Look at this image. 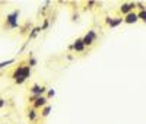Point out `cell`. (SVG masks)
<instances>
[{
	"mask_svg": "<svg viewBox=\"0 0 146 124\" xmlns=\"http://www.w3.org/2000/svg\"><path fill=\"white\" fill-rule=\"evenodd\" d=\"M72 47H73V51H75V53H83L85 48H86L85 44H83V41H82V38H76L75 41H73Z\"/></svg>",
	"mask_w": 146,
	"mask_h": 124,
	"instance_id": "cell-7",
	"label": "cell"
},
{
	"mask_svg": "<svg viewBox=\"0 0 146 124\" xmlns=\"http://www.w3.org/2000/svg\"><path fill=\"white\" fill-rule=\"evenodd\" d=\"M40 32H41V27H35V28H32L31 34L28 35V41H29V40H34L35 36H36V35L40 34Z\"/></svg>",
	"mask_w": 146,
	"mask_h": 124,
	"instance_id": "cell-11",
	"label": "cell"
},
{
	"mask_svg": "<svg viewBox=\"0 0 146 124\" xmlns=\"http://www.w3.org/2000/svg\"><path fill=\"white\" fill-rule=\"evenodd\" d=\"M123 21H124V23H127V25H131V23H136V22H139L137 12H131V13L126 15V16L123 18Z\"/></svg>",
	"mask_w": 146,
	"mask_h": 124,
	"instance_id": "cell-8",
	"label": "cell"
},
{
	"mask_svg": "<svg viewBox=\"0 0 146 124\" xmlns=\"http://www.w3.org/2000/svg\"><path fill=\"white\" fill-rule=\"evenodd\" d=\"M6 105V99L5 98H0V108H3Z\"/></svg>",
	"mask_w": 146,
	"mask_h": 124,
	"instance_id": "cell-17",
	"label": "cell"
},
{
	"mask_svg": "<svg viewBox=\"0 0 146 124\" xmlns=\"http://www.w3.org/2000/svg\"><path fill=\"white\" fill-rule=\"evenodd\" d=\"M31 76V67L25 63H21L15 70L13 73H12V79L15 80L16 85H22V83H25Z\"/></svg>",
	"mask_w": 146,
	"mask_h": 124,
	"instance_id": "cell-1",
	"label": "cell"
},
{
	"mask_svg": "<svg viewBox=\"0 0 146 124\" xmlns=\"http://www.w3.org/2000/svg\"><path fill=\"white\" fill-rule=\"evenodd\" d=\"M15 58H9V60H6V61H0V70L2 69H6V67H9L10 64H13L15 63Z\"/></svg>",
	"mask_w": 146,
	"mask_h": 124,
	"instance_id": "cell-12",
	"label": "cell"
},
{
	"mask_svg": "<svg viewBox=\"0 0 146 124\" xmlns=\"http://www.w3.org/2000/svg\"><path fill=\"white\" fill-rule=\"evenodd\" d=\"M47 28H48V21L45 19V21H44V23H42V27H41V31H45Z\"/></svg>",
	"mask_w": 146,
	"mask_h": 124,
	"instance_id": "cell-16",
	"label": "cell"
},
{
	"mask_svg": "<svg viewBox=\"0 0 146 124\" xmlns=\"http://www.w3.org/2000/svg\"><path fill=\"white\" fill-rule=\"evenodd\" d=\"M96 40H98V34L95 32V29H89L86 34L82 36V41H83L85 47H92L96 42Z\"/></svg>",
	"mask_w": 146,
	"mask_h": 124,
	"instance_id": "cell-3",
	"label": "cell"
},
{
	"mask_svg": "<svg viewBox=\"0 0 146 124\" xmlns=\"http://www.w3.org/2000/svg\"><path fill=\"white\" fill-rule=\"evenodd\" d=\"M21 15V10L19 9H15L13 12L6 16V21H5V28L7 29H15V28H19V23H18V18Z\"/></svg>",
	"mask_w": 146,
	"mask_h": 124,
	"instance_id": "cell-2",
	"label": "cell"
},
{
	"mask_svg": "<svg viewBox=\"0 0 146 124\" xmlns=\"http://www.w3.org/2000/svg\"><path fill=\"white\" fill-rule=\"evenodd\" d=\"M38 113H36V109L35 108H31V109H28V118H29V121H35L36 118H38Z\"/></svg>",
	"mask_w": 146,
	"mask_h": 124,
	"instance_id": "cell-10",
	"label": "cell"
},
{
	"mask_svg": "<svg viewBox=\"0 0 146 124\" xmlns=\"http://www.w3.org/2000/svg\"><path fill=\"white\" fill-rule=\"evenodd\" d=\"M45 105H48V99H47V96H38V98H36L35 99V101H34V104H32V108H35L36 111H38V109H42Z\"/></svg>",
	"mask_w": 146,
	"mask_h": 124,
	"instance_id": "cell-6",
	"label": "cell"
},
{
	"mask_svg": "<svg viewBox=\"0 0 146 124\" xmlns=\"http://www.w3.org/2000/svg\"><path fill=\"white\" fill-rule=\"evenodd\" d=\"M53 111V107L51 105H45L42 109H41V113H40V115L42 117V118H45V117H48L50 115V113Z\"/></svg>",
	"mask_w": 146,
	"mask_h": 124,
	"instance_id": "cell-9",
	"label": "cell"
},
{
	"mask_svg": "<svg viewBox=\"0 0 146 124\" xmlns=\"http://www.w3.org/2000/svg\"><path fill=\"white\" fill-rule=\"evenodd\" d=\"M135 9H136V3H135V2H126V3H123V5H120L118 13L123 15V18H124L126 15L131 13V12H135Z\"/></svg>",
	"mask_w": 146,
	"mask_h": 124,
	"instance_id": "cell-4",
	"label": "cell"
},
{
	"mask_svg": "<svg viewBox=\"0 0 146 124\" xmlns=\"http://www.w3.org/2000/svg\"><path fill=\"white\" fill-rule=\"evenodd\" d=\"M54 95H56V91H54V89H48V91H47V99L54 98Z\"/></svg>",
	"mask_w": 146,
	"mask_h": 124,
	"instance_id": "cell-15",
	"label": "cell"
},
{
	"mask_svg": "<svg viewBox=\"0 0 146 124\" xmlns=\"http://www.w3.org/2000/svg\"><path fill=\"white\" fill-rule=\"evenodd\" d=\"M123 22H124V21H123V16H115V18L107 16V18H105V23L108 25L110 28H117V27H120Z\"/></svg>",
	"mask_w": 146,
	"mask_h": 124,
	"instance_id": "cell-5",
	"label": "cell"
},
{
	"mask_svg": "<svg viewBox=\"0 0 146 124\" xmlns=\"http://www.w3.org/2000/svg\"><path fill=\"white\" fill-rule=\"evenodd\" d=\"M0 124H3V123H0Z\"/></svg>",
	"mask_w": 146,
	"mask_h": 124,
	"instance_id": "cell-18",
	"label": "cell"
},
{
	"mask_svg": "<svg viewBox=\"0 0 146 124\" xmlns=\"http://www.w3.org/2000/svg\"><path fill=\"white\" fill-rule=\"evenodd\" d=\"M137 16H139V21H142V22H145V23H146V10L137 12Z\"/></svg>",
	"mask_w": 146,
	"mask_h": 124,
	"instance_id": "cell-13",
	"label": "cell"
},
{
	"mask_svg": "<svg viewBox=\"0 0 146 124\" xmlns=\"http://www.w3.org/2000/svg\"><path fill=\"white\" fill-rule=\"evenodd\" d=\"M27 64H28V66H29V67L32 69V67H34V66L36 64V60H35L34 57H29V60H28V63H27Z\"/></svg>",
	"mask_w": 146,
	"mask_h": 124,
	"instance_id": "cell-14",
	"label": "cell"
}]
</instances>
